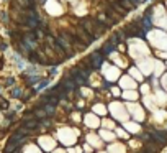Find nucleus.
Instances as JSON below:
<instances>
[{"mask_svg": "<svg viewBox=\"0 0 167 153\" xmlns=\"http://www.w3.org/2000/svg\"><path fill=\"white\" fill-rule=\"evenodd\" d=\"M44 110H46L48 115H53V114H54V106L49 102V104H46V106H44Z\"/></svg>", "mask_w": 167, "mask_h": 153, "instance_id": "ddd939ff", "label": "nucleus"}, {"mask_svg": "<svg viewBox=\"0 0 167 153\" xmlns=\"http://www.w3.org/2000/svg\"><path fill=\"white\" fill-rule=\"evenodd\" d=\"M62 84H64V87H66L67 91H71V89L75 87V81H74V79H67L66 82H62Z\"/></svg>", "mask_w": 167, "mask_h": 153, "instance_id": "9d476101", "label": "nucleus"}, {"mask_svg": "<svg viewBox=\"0 0 167 153\" xmlns=\"http://www.w3.org/2000/svg\"><path fill=\"white\" fill-rule=\"evenodd\" d=\"M113 48H115V45H113V43H112V41H108L107 45H105V48L102 49V53H103V54H108V53H112V51H113Z\"/></svg>", "mask_w": 167, "mask_h": 153, "instance_id": "1a4fd4ad", "label": "nucleus"}, {"mask_svg": "<svg viewBox=\"0 0 167 153\" xmlns=\"http://www.w3.org/2000/svg\"><path fill=\"white\" fill-rule=\"evenodd\" d=\"M72 46H75L79 51H84V49L87 48V43H84L80 38H74V40H72Z\"/></svg>", "mask_w": 167, "mask_h": 153, "instance_id": "423d86ee", "label": "nucleus"}, {"mask_svg": "<svg viewBox=\"0 0 167 153\" xmlns=\"http://www.w3.org/2000/svg\"><path fill=\"white\" fill-rule=\"evenodd\" d=\"M143 23H144V27H146V30H147V28H149V27H151V20H149L147 17H146V18H144V20H143Z\"/></svg>", "mask_w": 167, "mask_h": 153, "instance_id": "dca6fc26", "label": "nucleus"}, {"mask_svg": "<svg viewBox=\"0 0 167 153\" xmlns=\"http://www.w3.org/2000/svg\"><path fill=\"white\" fill-rule=\"evenodd\" d=\"M151 138H152L154 142H157L159 145H162V143L167 142V133L166 132H159V130H152V132H151Z\"/></svg>", "mask_w": 167, "mask_h": 153, "instance_id": "20e7f679", "label": "nucleus"}, {"mask_svg": "<svg viewBox=\"0 0 167 153\" xmlns=\"http://www.w3.org/2000/svg\"><path fill=\"white\" fill-rule=\"evenodd\" d=\"M12 96L18 99V97H20V96H21V89H13V91H12Z\"/></svg>", "mask_w": 167, "mask_h": 153, "instance_id": "2eb2a0df", "label": "nucleus"}, {"mask_svg": "<svg viewBox=\"0 0 167 153\" xmlns=\"http://www.w3.org/2000/svg\"><path fill=\"white\" fill-rule=\"evenodd\" d=\"M0 49H7V45L5 43H0Z\"/></svg>", "mask_w": 167, "mask_h": 153, "instance_id": "5701e85b", "label": "nucleus"}, {"mask_svg": "<svg viewBox=\"0 0 167 153\" xmlns=\"http://www.w3.org/2000/svg\"><path fill=\"white\" fill-rule=\"evenodd\" d=\"M118 40H120V38H118V36H116V35H112V38H110V41H112V43H118Z\"/></svg>", "mask_w": 167, "mask_h": 153, "instance_id": "6ab92c4d", "label": "nucleus"}, {"mask_svg": "<svg viewBox=\"0 0 167 153\" xmlns=\"http://www.w3.org/2000/svg\"><path fill=\"white\" fill-rule=\"evenodd\" d=\"M36 81H40L38 76H34V78H28V82H30V84H33V82H36Z\"/></svg>", "mask_w": 167, "mask_h": 153, "instance_id": "a211bd4d", "label": "nucleus"}, {"mask_svg": "<svg viewBox=\"0 0 167 153\" xmlns=\"http://www.w3.org/2000/svg\"><path fill=\"white\" fill-rule=\"evenodd\" d=\"M90 58L94 61V67H98L102 64V61H103V53H102V51H95Z\"/></svg>", "mask_w": 167, "mask_h": 153, "instance_id": "39448f33", "label": "nucleus"}, {"mask_svg": "<svg viewBox=\"0 0 167 153\" xmlns=\"http://www.w3.org/2000/svg\"><path fill=\"white\" fill-rule=\"evenodd\" d=\"M5 82H7V84H5V86H13V78H7V79H5Z\"/></svg>", "mask_w": 167, "mask_h": 153, "instance_id": "f3484780", "label": "nucleus"}, {"mask_svg": "<svg viewBox=\"0 0 167 153\" xmlns=\"http://www.w3.org/2000/svg\"><path fill=\"white\" fill-rule=\"evenodd\" d=\"M23 125L26 127V128H30V130H33V128H36V127H38V120H34V119L33 120H26Z\"/></svg>", "mask_w": 167, "mask_h": 153, "instance_id": "6e6552de", "label": "nucleus"}, {"mask_svg": "<svg viewBox=\"0 0 167 153\" xmlns=\"http://www.w3.org/2000/svg\"><path fill=\"white\" fill-rule=\"evenodd\" d=\"M75 35H77V36H79L84 43H87V45H88V43H94V41L97 40V36H95V35H90L87 30H84V28L77 30V33H75Z\"/></svg>", "mask_w": 167, "mask_h": 153, "instance_id": "7ed1b4c3", "label": "nucleus"}, {"mask_svg": "<svg viewBox=\"0 0 167 153\" xmlns=\"http://www.w3.org/2000/svg\"><path fill=\"white\" fill-rule=\"evenodd\" d=\"M77 69H79L80 76H82V78H85V79H87V78H88V74H90V71H88L87 67H77Z\"/></svg>", "mask_w": 167, "mask_h": 153, "instance_id": "f8f14e48", "label": "nucleus"}, {"mask_svg": "<svg viewBox=\"0 0 167 153\" xmlns=\"http://www.w3.org/2000/svg\"><path fill=\"white\" fill-rule=\"evenodd\" d=\"M120 5L125 8V10H131V8H134V3L131 2V0H121Z\"/></svg>", "mask_w": 167, "mask_h": 153, "instance_id": "0eeeda50", "label": "nucleus"}, {"mask_svg": "<svg viewBox=\"0 0 167 153\" xmlns=\"http://www.w3.org/2000/svg\"><path fill=\"white\" fill-rule=\"evenodd\" d=\"M46 86H48V81H43L40 86H38V89H43V87H46Z\"/></svg>", "mask_w": 167, "mask_h": 153, "instance_id": "4be33fe9", "label": "nucleus"}, {"mask_svg": "<svg viewBox=\"0 0 167 153\" xmlns=\"http://www.w3.org/2000/svg\"><path fill=\"white\" fill-rule=\"evenodd\" d=\"M48 114H46V110H44V107H43V109H38V110H36V112H34V117H36V119H43V117H46Z\"/></svg>", "mask_w": 167, "mask_h": 153, "instance_id": "9b49d317", "label": "nucleus"}, {"mask_svg": "<svg viewBox=\"0 0 167 153\" xmlns=\"http://www.w3.org/2000/svg\"><path fill=\"white\" fill-rule=\"evenodd\" d=\"M0 107H2V109H7V107H8V102H7V100H2V102H0Z\"/></svg>", "mask_w": 167, "mask_h": 153, "instance_id": "aec40b11", "label": "nucleus"}, {"mask_svg": "<svg viewBox=\"0 0 167 153\" xmlns=\"http://www.w3.org/2000/svg\"><path fill=\"white\" fill-rule=\"evenodd\" d=\"M34 36H36V38H38V40H41V38H43V36H44V35H43V31H41L40 28H36V30H34Z\"/></svg>", "mask_w": 167, "mask_h": 153, "instance_id": "4468645a", "label": "nucleus"}, {"mask_svg": "<svg viewBox=\"0 0 167 153\" xmlns=\"http://www.w3.org/2000/svg\"><path fill=\"white\" fill-rule=\"evenodd\" d=\"M57 43L66 49L67 56H72V38H71L69 35L67 33H61L59 36H57Z\"/></svg>", "mask_w": 167, "mask_h": 153, "instance_id": "f03ea898", "label": "nucleus"}, {"mask_svg": "<svg viewBox=\"0 0 167 153\" xmlns=\"http://www.w3.org/2000/svg\"><path fill=\"white\" fill-rule=\"evenodd\" d=\"M57 100H59L57 97H49V102H51L53 106H54V104H57Z\"/></svg>", "mask_w": 167, "mask_h": 153, "instance_id": "412c9836", "label": "nucleus"}, {"mask_svg": "<svg viewBox=\"0 0 167 153\" xmlns=\"http://www.w3.org/2000/svg\"><path fill=\"white\" fill-rule=\"evenodd\" d=\"M80 25H82L84 30H87L90 35H95L97 38L105 31V25H102V21H95V20H88V18H85V20L80 21Z\"/></svg>", "mask_w": 167, "mask_h": 153, "instance_id": "f257e3e1", "label": "nucleus"}, {"mask_svg": "<svg viewBox=\"0 0 167 153\" xmlns=\"http://www.w3.org/2000/svg\"><path fill=\"white\" fill-rule=\"evenodd\" d=\"M131 2H133V3H139L141 0H131Z\"/></svg>", "mask_w": 167, "mask_h": 153, "instance_id": "b1692460", "label": "nucleus"}]
</instances>
